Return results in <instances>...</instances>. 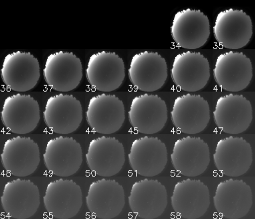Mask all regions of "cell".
<instances>
[{"mask_svg": "<svg viewBox=\"0 0 255 219\" xmlns=\"http://www.w3.org/2000/svg\"><path fill=\"white\" fill-rule=\"evenodd\" d=\"M210 23L201 10L186 9L173 17L171 34L178 47L186 49L202 47L210 37Z\"/></svg>", "mask_w": 255, "mask_h": 219, "instance_id": "obj_1", "label": "cell"}, {"mask_svg": "<svg viewBox=\"0 0 255 219\" xmlns=\"http://www.w3.org/2000/svg\"><path fill=\"white\" fill-rule=\"evenodd\" d=\"M43 76L52 89L64 93L71 91L83 79V65L79 58L72 52H56L46 60Z\"/></svg>", "mask_w": 255, "mask_h": 219, "instance_id": "obj_2", "label": "cell"}, {"mask_svg": "<svg viewBox=\"0 0 255 219\" xmlns=\"http://www.w3.org/2000/svg\"><path fill=\"white\" fill-rule=\"evenodd\" d=\"M250 16L243 10L221 11L215 19L213 34L217 43L229 49H239L250 42L253 36Z\"/></svg>", "mask_w": 255, "mask_h": 219, "instance_id": "obj_3", "label": "cell"}, {"mask_svg": "<svg viewBox=\"0 0 255 219\" xmlns=\"http://www.w3.org/2000/svg\"><path fill=\"white\" fill-rule=\"evenodd\" d=\"M171 76L173 83L181 91H199L210 79V65L207 58L199 52H183L173 60Z\"/></svg>", "mask_w": 255, "mask_h": 219, "instance_id": "obj_4", "label": "cell"}, {"mask_svg": "<svg viewBox=\"0 0 255 219\" xmlns=\"http://www.w3.org/2000/svg\"><path fill=\"white\" fill-rule=\"evenodd\" d=\"M86 76L90 85L97 91H116L125 79V63L114 52H99L90 57Z\"/></svg>", "mask_w": 255, "mask_h": 219, "instance_id": "obj_5", "label": "cell"}, {"mask_svg": "<svg viewBox=\"0 0 255 219\" xmlns=\"http://www.w3.org/2000/svg\"><path fill=\"white\" fill-rule=\"evenodd\" d=\"M213 76L221 89L234 93L241 91L253 79L252 63L242 52H226L217 57Z\"/></svg>", "mask_w": 255, "mask_h": 219, "instance_id": "obj_6", "label": "cell"}, {"mask_svg": "<svg viewBox=\"0 0 255 219\" xmlns=\"http://www.w3.org/2000/svg\"><path fill=\"white\" fill-rule=\"evenodd\" d=\"M128 76L131 83L139 91H156L164 85L167 79L166 61L156 52L135 54L131 60Z\"/></svg>", "mask_w": 255, "mask_h": 219, "instance_id": "obj_7", "label": "cell"}, {"mask_svg": "<svg viewBox=\"0 0 255 219\" xmlns=\"http://www.w3.org/2000/svg\"><path fill=\"white\" fill-rule=\"evenodd\" d=\"M40 74L39 61L29 52L8 54L2 64V81L11 91L22 93L33 89L39 81Z\"/></svg>", "mask_w": 255, "mask_h": 219, "instance_id": "obj_8", "label": "cell"}, {"mask_svg": "<svg viewBox=\"0 0 255 219\" xmlns=\"http://www.w3.org/2000/svg\"><path fill=\"white\" fill-rule=\"evenodd\" d=\"M86 117L95 132L112 134L119 131L125 122V106L117 96L101 94L90 100Z\"/></svg>", "mask_w": 255, "mask_h": 219, "instance_id": "obj_9", "label": "cell"}, {"mask_svg": "<svg viewBox=\"0 0 255 219\" xmlns=\"http://www.w3.org/2000/svg\"><path fill=\"white\" fill-rule=\"evenodd\" d=\"M44 121L52 131L69 134L77 130L83 121V109L79 100L71 95L53 96L47 100Z\"/></svg>", "mask_w": 255, "mask_h": 219, "instance_id": "obj_10", "label": "cell"}, {"mask_svg": "<svg viewBox=\"0 0 255 219\" xmlns=\"http://www.w3.org/2000/svg\"><path fill=\"white\" fill-rule=\"evenodd\" d=\"M1 117L8 130L17 134H27L39 122V104L29 95L18 93L10 96L4 101Z\"/></svg>", "mask_w": 255, "mask_h": 219, "instance_id": "obj_11", "label": "cell"}, {"mask_svg": "<svg viewBox=\"0 0 255 219\" xmlns=\"http://www.w3.org/2000/svg\"><path fill=\"white\" fill-rule=\"evenodd\" d=\"M171 116L173 125L181 132L197 134L208 125L210 109L204 98L188 93L175 100Z\"/></svg>", "mask_w": 255, "mask_h": 219, "instance_id": "obj_12", "label": "cell"}, {"mask_svg": "<svg viewBox=\"0 0 255 219\" xmlns=\"http://www.w3.org/2000/svg\"><path fill=\"white\" fill-rule=\"evenodd\" d=\"M1 203L8 217L15 219L31 218L39 207V189L30 180L16 179L6 183Z\"/></svg>", "mask_w": 255, "mask_h": 219, "instance_id": "obj_13", "label": "cell"}, {"mask_svg": "<svg viewBox=\"0 0 255 219\" xmlns=\"http://www.w3.org/2000/svg\"><path fill=\"white\" fill-rule=\"evenodd\" d=\"M213 116L215 124L225 133L239 134L252 122V106L244 96L229 94L217 100Z\"/></svg>", "mask_w": 255, "mask_h": 219, "instance_id": "obj_14", "label": "cell"}, {"mask_svg": "<svg viewBox=\"0 0 255 219\" xmlns=\"http://www.w3.org/2000/svg\"><path fill=\"white\" fill-rule=\"evenodd\" d=\"M128 117L135 130L144 134H154L160 131L167 122L166 104L159 96L143 94L131 101Z\"/></svg>", "mask_w": 255, "mask_h": 219, "instance_id": "obj_15", "label": "cell"}, {"mask_svg": "<svg viewBox=\"0 0 255 219\" xmlns=\"http://www.w3.org/2000/svg\"><path fill=\"white\" fill-rule=\"evenodd\" d=\"M46 168L56 176L69 177L77 173L83 163L80 143L71 137L50 139L43 154Z\"/></svg>", "mask_w": 255, "mask_h": 219, "instance_id": "obj_16", "label": "cell"}, {"mask_svg": "<svg viewBox=\"0 0 255 219\" xmlns=\"http://www.w3.org/2000/svg\"><path fill=\"white\" fill-rule=\"evenodd\" d=\"M86 159L88 167L96 175L114 176L125 165V148L115 137L104 135L90 142Z\"/></svg>", "mask_w": 255, "mask_h": 219, "instance_id": "obj_17", "label": "cell"}, {"mask_svg": "<svg viewBox=\"0 0 255 219\" xmlns=\"http://www.w3.org/2000/svg\"><path fill=\"white\" fill-rule=\"evenodd\" d=\"M128 159L131 168L136 174L149 177L156 176L166 166V146L156 137H141L133 141Z\"/></svg>", "mask_w": 255, "mask_h": 219, "instance_id": "obj_18", "label": "cell"}, {"mask_svg": "<svg viewBox=\"0 0 255 219\" xmlns=\"http://www.w3.org/2000/svg\"><path fill=\"white\" fill-rule=\"evenodd\" d=\"M173 168L187 177L204 173L210 163L207 143L198 137L186 136L175 141L171 154Z\"/></svg>", "mask_w": 255, "mask_h": 219, "instance_id": "obj_19", "label": "cell"}, {"mask_svg": "<svg viewBox=\"0 0 255 219\" xmlns=\"http://www.w3.org/2000/svg\"><path fill=\"white\" fill-rule=\"evenodd\" d=\"M1 159L3 168L10 174L21 177L29 176L39 166V146L29 137H14L4 143Z\"/></svg>", "mask_w": 255, "mask_h": 219, "instance_id": "obj_20", "label": "cell"}, {"mask_svg": "<svg viewBox=\"0 0 255 219\" xmlns=\"http://www.w3.org/2000/svg\"><path fill=\"white\" fill-rule=\"evenodd\" d=\"M213 159L215 167L223 175L241 176L252 165V148L250 143L243 137L231 135L218 141Z\"/></svg>", "mask_w": 255, "mask_h": 219, "instance_id": "obj_21", "label": "cell"}, {"mask_svg": "<svg viewBox=\"0 0 255 219\" xmlns=\"http://www.w3.org/2000/svg\"><path fill=\"white\" fill-rule=\"evenodd\" d=\"M217 212L229 219H242L253 206V193L244 181L229 179L217 185L213 197Z\"/></svg>", "mask_w": 255, "mask_h": 219, "instance_id": "obj_22", "label": "cell"}, {"mask_svg": "<svg viewBox=\"0 0 255 219\" xmlns=\"http://www.w3.org/2000/svg\"><path fill=\"white\" fill-rule=\"evenodd\" d=\"M86 202L90 212L97 218L115 219L125 207V191L117 181L100 179L90 185Z\"/></svg>", "mask_w": 255, "mask_h": 219, "instance_id": "obj_23", "label": "cell"}, {"mask_svg": "<svg viewBox=\"0 0 255 219\" xmlns=\"http://www.w3.org/2000/svg\"><path fill=\"white\" fill-rule=\"evenodd\" d=\"M43 202L46 211L55 218H73L83 205L81 187L73 180L57 179L48 184Z\"/></svg>", "mask_w": 255, "mask_h": 219, "instance_id": "obj_24", "label": "cell"}, {"mask_svg": "<svg viewBox=\"0 0 255 219\" xmlns=\"http://www.w3.org/2000/svg\"><path fill=\"white\" fill-rule=\"evenodd\" d=\"M171 202L173 211L182 218L199 219L208 210L210 193L202 181L187 179L175 185Z\"/></svg>", "mask_w": 255, "mask_h": 219, "instance_id": "obj_25", "label": "cell"}, {"mask_svg": "<svg viewBox=\"0 0 255 219\" xmlns=\"http://www.w3.org/2000/svg\"><path fill=\"white\" fill-rule=\"evenodd\" d=\"M128 202L131 211L140 218H158L167 207L166 189L159 181L143 179L131 187Z\"/></svg>", "mask_w": 255, "mask_h": 219, "instance_id": "obj_26", "label": "cell"}]
</instances>
